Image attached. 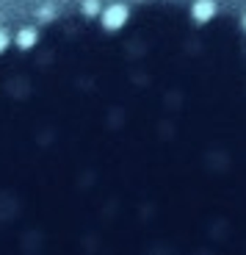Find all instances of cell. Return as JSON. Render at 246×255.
Masks as SVG:
<instances>
[{
	"label": "cell",
	"mask_w": 246,
	"mask_h": 255,
	"mask_svg": "<svg viewBox=\"0 0 246 255\" xmlns=\"http://www.w3.org/2000/svg\"><path fill=\"white\" fill-rule=\"evenodd\" d=\"M246 250V25L169 3L0 39V250Z\"/></svg>",
	"instance_id": "1"
}]
</instances>
